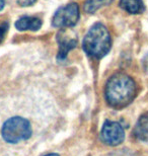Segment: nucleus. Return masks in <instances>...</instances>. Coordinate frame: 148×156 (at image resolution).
I'll return each instance as SVG.
<instances>
[{
	"mask_svg": "<svg viewBox=\"0 0 148 156\" xmlns=\"http://www.w3.org/2000/svg\"><path fill=\"white\" fill-rule=\"evenodd\" d=\"M106 101L115 108H124L133 101L136 95V84L125 73L114 74L106 84Z\"/></svg>",
	"mask_w": 148,
	"mask_h": 156,
	"instance_id": "1",
	"label": "nucleus"
},
{
	"mask_svg": "<svg viewBox=\"0 0 148 156\" xmlns=\"http://www.w3.org/2000/svg\"><path fill=\"white\" fill-rule=\"evenodd\" d=\"M112 39L108 29L103 23H96L90 27L82 42L83 51L92 58L100 59L111 50Z\"/></svg>",
	"mask_w": 148,
	"mask_h": 156,
	"instance_id": "2",
	"label": "nucleus"
},
{
	"mask_svg": "<svg viewBox=\"0 0 148 156\" xmlns=\"http://www.w3.org/2000/svg\"><path fill=\"white\" fill-rule=\"evenodd\" d=\"M0 135L7 144H17L31 138L33 135V128L27 119L13 116L3 122L0 128Z\"/></svg>",
	"mask_w": 148,
	"mask_h": 156,
	"instance_id": "3",
	"label": "nucleus"
},
{
	"mask_svg": "<svg viewBox=\"0 0 148 156\" xmlns=\"http://www.w3.org/2000/svg\"><path fill=\"white\" fill-rule=\"evenodd\" d=\"M79 20V7L77 3H70L60 7L55 12L52 24L55 27H74Z\"/></svg>",
	"mask_w": 148,
	"mask_h": 156,
	"instance_id": "4",
	"label": "nucleus"
},
{
	"mask_svg": "<svg viewBox=\"0 0 148 156\" xmlns=\"http://www.w3.org/2000/svg\"><path fill=\"white\" fill-rule=\"evenodd\" d=\"M100 138L106 145L117 146L122 144L125 140V131L118 122L106 120L100 131Z\"/></svg>",
	"mask_w": 148,
	"mask_h": 156,
	"instance_id": "5",
	"label": "nucleus"
},
{
	"mask_svg": "<svg viewBox=\"0 0 148 156\" xmlns=\"http://www.w3.org/2000/svg\"><path fill=\"white\" fill-rule=\"evenodd\" d=\"M57 41L59 44V52L57 59L59 62L64 61L66 57H67L68 52L76 48L77 39L76 37L71 36V34H69L67 30H61L57 35Z\"/></svg>",
	"mask_w": 148,
	"mask_h": 156,
	"instance_id": "6",
	"label": "nucleus"
},
{
	"mask_svg": "<svg viewBox=\"0 0 148 156\" xmlns=\"http://www.w3.org/2000/svg\"><path fill=\"white\" fill-rule=\"evenodd\" d=\"M133 135L140 142L148 144V113L143 114L138 119L133 130Z\"/></svg>",
	"mask_w": 148,
	"mask_h": 156,
	"instance_id": "7",
	"label": "nucleus"
},
{
	"mask_svg": "<svg viewBox=\"0 0 148 156\" xmlns=\"http://www.w3.org/2000/svg\"><path fill=\"white\" fill-rule=\"evenodd\" d=\"M42 27V20L34 16H23L15 23V27L16 30H40Z\"/></svg>",
	"mask_w": 148,
	"mask_h": 156,
	"instance_id": "8",
	"label": "nucleus"
},
{
	"mask_svg": "<svg viewBox=\"0 0 148 156\" xmlns=\"http://www.w3.org/2000/svg\"><path fill=\"white\" fill-rule=\"evenodd\" d=\"M120 6L131 14L141 13L144 10L142 0H120Z\"/></svg>",
	"mask_w": 148,
	"mask_h": 156,
	"instance_id": "9",
	"label": "nucleus"
},
{
	"mask_svg": "<svg viewBox=\"0 0 148 156\" xmlns=\"http://www.w3.org/2000/svg\"><path fill=\"white\" fill-rule=\"evenodd\" d=\"M114 1V0H86L84 3L83 9L86 13L91 14L94 13L97 9H99L100 7L105 5H109Z\"/></svg>",
	"mask_w": 148,
	"mask_h": 156,
	"instance_id": "10",
	"label": "nucleus"
},
{
	"mask_svg": "<svg viewBox=\"0 0 148 156\" xmlns=\"http://www.w3.org/2000/svg\"><path fill=\"white\" fill-rule=\"evenodd\" d=\"M37 0H17V4L23 7H27V6H31L36 3Z\"/></svg>",
	"mask_w": 148,
	"mask_h": 156,
	"instance_id": "11",
	"label": "nucleus"
},
{
	"mask_svg": "<svg viewBox=\"0 0 148 156\" xmlns=\"http://www.w3.org/2000/svg\"><path fill=\"white\" fill-rule=\"evenodd\" d=\"M8 30V23H3L0 24V40H2L4 38L6 32Z\"/></svg>",
	"mask_w": 148,
	"mask_h": 156,
	"instance_id": "12",
	"label": "nucleus"
},
{
	"mask_svg": "<svg viewBox=\"0 0 148 156\" xmlns=\"http://www.w3.org/2000/svg\"><path fill=\"white\" fill-rule=\"evenodd\" d=\"M5 6V0H0V10H2Z\"/></svg>",
	"mask_w": 148,
	"mask_h": 156,
	"instance_id": "13",
	"label": "nucleus"
},
{
	"mask_svg": "<svg viewBox=\"0 0 148 156\" xmlns=\"http://www.w3.org/2000/svg\"><path fill=\"white\" fill-rule=\"evenodd\" d=\"M44 156H60V155H59V154H57V153H49V154L44 155Z\"/></svg>",
	"mask_w": 148,
	"mask_h": 156,
	"instance_id": "14",
	"label": "nucleus"
}]
</instances>
